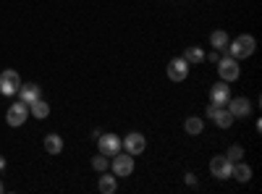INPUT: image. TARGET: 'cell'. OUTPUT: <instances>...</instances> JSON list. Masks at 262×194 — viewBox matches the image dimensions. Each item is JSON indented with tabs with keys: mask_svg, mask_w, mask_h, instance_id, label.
I'll use <instances>...</instances> for the list:
<instances>
[{
	"mask_svg": "<svg viewBox=\"0 0 262 194\" xmlns=\"http://www.w3.org/2000/svg\"><path fill=\"white\" fill-rule=\"evenodd\" d=\"M97 144H100V153L105 158H113L116 153H121V139L116 134H100L97 137Z\"/></svg>",
	"mask_w": 262,
	"mask_h": 194,
	"instance_id": "obj_9",
	"label": "cell"
},
{
	"mask_svg": "<svg viewBox=\"0 0 262 194\" xmlns=\"http://www.w3.org/2000/svg\"><path fill=\"white\" fill-rule=\"evenodd\" d=\"M231 168H233V163L226 155H215L210 160V174L215 179H231Z\"/></svg>",
	"mask_w": 262,
	"mask_h": 194,
	"instance_id": "obj_8",
	"label": "cell"
},
{
	"mask_svg": "<svg viewBox=\"0 0 262 194\" xmlns=\"http://www.w3.org/2000/svg\"><path fill=\"white\" fill-rule=\"evenodd\" d=\"M186 184L194 186V184H196V176H194V174H186Z\"/></svg>",
	"mask_w": 262,
	"mask_h": 194,
	"instance_id": "obj_23",
	"label": "cell"
},
{
	"mask_svg": "<svg viewBox=\"0 0 262 194\" xmlns=\"http://www.w3.org/2000/svg\"><path fill=\"white\" fill-rule=\"evenodd\" d=\"M184 128H186V134L196 137V134H202V132H205V123H202V118L191 116V118H186V121H184Z\"/></svg>",
	"mask_w": 262,
	"mask_h": 194,
	"instance_id": "obj_19",
	"label": "cell"
},
{
	"mask_svg": "<svg viewBox=\"0 0 262 194\" xmlns=\"http://www.w3.org/2000/svg\"><path fill=\"white\" fill-rule=\"evenodd\" d=\"M0 194H3V184H0Z\"/></svg>",
	"mask_w": 262,
	"mask_h": 194,
	"instance_id": "obj_26",
	"label": "cell"
},
{
	"mask_svg": "<svg viewBox=\"0 0 262 194\" xmlns=\"http://www.w3.org/2000/svg\"><path fill=\"white\" fill-rule=\"evenodd\" d=\"M207 118H210V121H215L221 128H231V126H233V121H236L226 105H212V102L207 105Z\"/></svg>",
	"mask_w": 262,
	"mask_h": 194,
	"instance_id": "obj_3",
	"label": "cell"
},
{
	"mask_svg": "<svg viewBox=\"0 0 262 194\" xmlns=\"http://www.w3.org/2000/svg\"><path fill=\"white\" fill-rule=\"evenodd\" d=\"M184 60H186V63H202V60H205V50L196 48V45H191V48L184 50Z\"/></svg>",
	"mask_w": 262,
	"mask_h": 194,
	"instance_id": "obj_20",
	"label": "cell"
},
{
	"mask_svg": "<svg viewBox=\"0 0 262 194\" xmlns=\"http://www.w3.org/2000/svg\"><path fill=\"white\" fill-rule=\"evenodd\" d=\"M3 168H6V158H3V155H0V170H3Z\"/></svg>",
	"mask_w": 262,
	"mask_h": 194,
	"instance_id": "obj_25",
	"label": "cell"
},
{
	"mask_svg": "<svg viewBox=\"0 0 262 194\" xmlns=\"http://www.w3.org/2000/svg\"><path fill=\"white\" fill-rule=\"evenodd\" d=\"M226 105H228V111H231L233 118H247L252 113V102L247 97H231Z\"/></svg>",
	"mask_w": 262,
	"mask_h": 194,
	"instance_id": "obj_11",
	"label": "cell"
},
{
	"mask_svg": "<svg viewBox=\"0 0 262 194\" xmlns=\"http://www.w3.org/2000/svg\"><path fill=\"white\" fill-rule=\"evenodd\" d=\"M97 189H100L102 194H116V189H118L116 174H113V176H107L105 170H102V174H100V181H97Z\"/></svg>",
	"mask_w": 262,
	"mask_h": 194,
	"instance_id": "obj_15",
	"label": "cell"
},
{
	"mask_svg": "<svg viewBox=\"0 0 262 194\" xmlns=\"http://www.w3.org/2000/svg\"><path fill=\"white\" fill-rule=\"evenodd\" d=\"M228 55L231 58H236V60H242V58H252L254 55V50H257V42H254V37L252 34H238L236 39H231L228 42Z\"/></svg>",
	"mask_w": 262,
	"mask_h": 194,
	"instance_id": "obj_1",
	"label": "cell"
},
{
	"mask_svg": "<svg viewBox=\"0 0 262 194\" xmlns=\"http://www.w3.org/2000/svg\"><path fill=\"white\" fill-rule=\"evenodd\" d=\"M231 100V90H228V81H217L210 87V102L212 105H226Z\"/></svg>",
	"mask_w": 262,
	"mask_h": 194,
	"instance_id": "obj_12",
	"label": "cell"
},
{
	"mask_svg": "<svg viewBox=\"0 0 262 194\" xmlns=\"http://www.w3.org/2000/svg\"><path fill=\"white\" fill-rule=\"evenodd\" d=\"M29 116H34V118H39V121L48 118V116H50V105L42 100V97L34 100V102H29Z\"/></svg>",
	"mask_w": 262,
	"mask_h": 194,
	"instance_id": "obj_17",
	"label": "cell"
},
{
	"mask_svg": "<svg viewBox=\"0 0 262 194\" xmlns=\"http://www.w3.org/2000/svg\"><path fill=\"white\" fill-rule=\"evenodd\" d=\"M111 168H113V174L121 176V179L131 176V174H134V155H128V153L121 155V153H116L113 160H111Z\"/></svg>",
	"mask_w": 262,
	"mask_h": 194,
	"instance_id": "obj_4",
	"label": "cell"
},
{
	"mask_svg": "<svg viewBox=\"0 0 262 194\" xmlns=\"http://www.w3.org/2000/svg\"><path fill=\"white\" fill-rule=\"evenodd\" d=\"M228 42H231V37H228L226 29H215V32L210 34V45H212L217 53H223V50L228 48Z\"/></svg>",
	"mask_w": 262,
	"mask_h": 194,
	"instance_id": "obj_14",
	"label": "cell"
},
{
	"mask_svg": "<svg viewBox=\"0 0 262 194\" xmlns=\"http://www.w3.org/2000/svg\"><path fill=\"white\" fill-rule=\"evenodd\" d=\"M231 176H233L236 181L247 184V181L252 179V168H249V165H244L242 160H236V163H233V168H231Z\"/></svg>",
	"mask_w": 262,
	"mask_h": 194,
	"instance_id": "obj_16",
	"label": "cell"
},
{
	"mask_svg": "<svg viewBox=\"0 0 262 194\" xmlns=\"http://www.w3.org/2000/svg\"><path fill=\"white\" fill-rule=\"evenodd\" d=\"M242 155H244V147H242V144H231V147L226 149V158H228L231 163L242 160Z\"/></svg>",
	"mask_w": 262,
	"mask_h": 194,
	"instance_id": "obj_21",
	"label": "cell"
},
{
	"mask_svg": "<svg viewBox=\"0 0 262 194\" xmlns=\"http://www.w3.org/2000/svg\"><path fill=\"white\" fill-rule=\"evenodd\" d=\"M217 74H221V81H236L238 79V63H236V58L226 55V58L217 60Z\"/></svg>",
	"mask_w": 262,
	"mask_h": 194,
	"instance_id": "obj_6",
	"label": "cell"
},
{
	"mask_svg": "<svg viewBox=\"0 0 262 194\" xmlns=\"http://www.w3.org/2000/svg\"><path fill=\"white\" fill-rule=\"evenodd\" d=\"M45 153L48 155H60L63 153V139L58 134H48L45 137Z\"/></svg>",
	"mask_w": 262,
	"mask_h": 194,
	"instance_id": "obj_18",
	"label": "cell"
},
{
	"mask_svg": "<svg viewBox=\"0 0 262 194\" xmlns=\"http://www.w3.org/2000/svg\"><path fill=\"white\" fill-rule=\"evenodd\" d=\"M21 87V76L18 71L8 69V71H0V95H6V97H13Z\"/></svg>",
	"mask_w": 262,
	"mask_h": 194,
	"instance_id": "obj_2",
	"label": "cell"
},
{
	"mask_svg": "<svg viewBox=\"0 0 262 194\" xmlns=\"http://www.w3.org/2000/svg\"><path fill=\"white\" fill-rule=\"evenodd\" d=\"M189 76V63L184 58H173L168 63V79L170 81H184Z\"/></svg>",
	"mask_w": 262,
	"mask_h": 194,
	"instance_id": "obj_10",
	"label": "cell"
},
{
	"mask_svg": "<svg viewBox=\"0 0 262 194\" xmlns=\"http://www.w3.org/2000/svg\"><path fill=\"white\" fill-rule=\"evenodd\" d=\"M29 118V105L27 102H21V100H16L11 107H8V113H6V121H8V126H24V121Z\"/></svg>",
	"mask_w": 262,
	"mask_h": 194,
	"instance_id": "obj_5",
	"label": "cell"
},
{
	"mask_svg": "<svg viewBox=\"0 0 262 194\" xmlns=\"http://www.w3.org/2000/svg\"><path fill=\"white\" fill-rule=\"evenodd\" d=\"M121 147L126 149L128 155H142V153H144V147H147V139H144L139 132H128L126 139L121 142Z\"/></svg>",
	"mask_w": 262,
	"mask_h": 194,
	"instance_id": "obj_7",
	"label": "cell"
},
{
	"mask_svg": "<svg viewBox=\"0 0 262 194\" xmlns=\"http://www.w3.org/2000/svg\"><path fill=\"white\" fill-rule=\"evenodd\" d=\"M107 165H111V163H107V158H105L102 153L92 158V168L97 170V174H102V170H107Z\"/></svg>",
	"mask_w": 262,
	"mask_h": 194,
	"instance_id": "obj_22",
	"label": "cell"
},
{
	"mask_svg": "<svg viewBox=\"0 0 262 194\" xmlns=\"http://www.w3.org/2000/svg\"><path fill=\"white\" fill-rule=\"evenodd\" d=\"M210 60H212V63H217V60H221V53H217V50H215V53H210Z\"/></svg>",
	"mask_w": 262,
	"mask_h": 194,
	"instance_id": "obj_24",
	"label": "cell"
},
{
	"mask_svg": "<svg viewBox=\"0 0 262 194\" xmlns=\"http://www.w3.org/2000/svg\"><path fill=\"white\" fill-rule=\"evenodd\" d=\"M18 100L21 102H34V100H39V87H37V84H21V87H18Z\"/></svg>",
	"mask_w": 262,
	"mask_h": 194,
	"instance_id": "obj_13",
	"label": "cell"
}]
</instances>
